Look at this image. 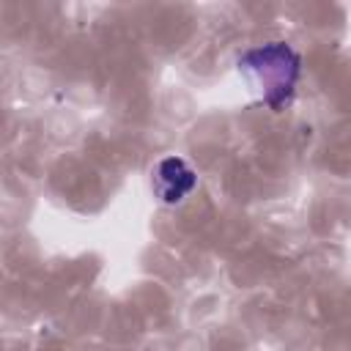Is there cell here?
Wrapping results in <instances>:
<instances>
[{
	"instance_id": "obj_1",
	"label": "cell",
	"mask_w": 351,
	"mask_h": 351,
	"mask_svg": "<svg viewBox=\"0 0 351 351\" xmlns=\"http://www.w3.org/2000/svg\"><path fill=\"white\" fill-rule=\"evenodd\" d=\"M236 69L258 104L269 110H282L293 99L296 82L302 74V58L291 44L269 41L247 49L239 58Z\"/></svg>"
},
{
	"instance_id": "obj_2",
	"label": "cell",
	"mask_w": 351,
	"mask_h": 351,
	"mask_svg": "<svg viewBox=\"0 0 351 351\" xmlns=\"http://www.w3.org/2000/svg\"><path fill=\"white\" fill-rule=\"evenodd\" d=\"M197 186V173L181 156H165L151 170V189L162 206L181 203Z\"/></svg>"
}]
</instances>
